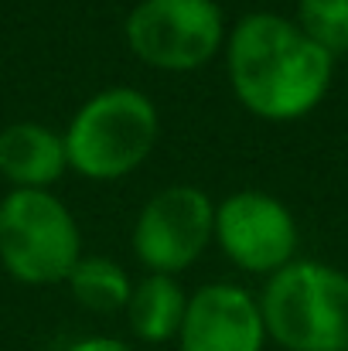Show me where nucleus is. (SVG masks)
I'll return each instance as SVG.
<instances>
[{"instance_id":"obj_1","label":"nucleus","mask_w":348,"mask_h":351,"mask_svg":"<svg viewBox=\"0 0 348 351\" xmlns=\"http://www.w3.org/2000/svg\"><path fill=\"white\" fill-rule=\"evenodd\" d=\"M226 72L235 99L266 123H294L328 96L335 58L290 17L246 14L226 38Z\"/></svg>"},{"instance_id":"obj_2","label":"nucleus","mask_w":348,"mask_h":351,"mask_svg":"<svg viewBox=\"0 0 348 351\" xmlns=\"http://www.w3.org/2000/svg\"><path fill=\"white\" fill-rule=\"evenodd\" d=\"M266 338L283 351H348V273L328 263L294 259L263 287Z\"/></svg>"},{"instance_id":"obj_3","label":"nucleus","mask_w":348,"mask_h":351,"mask_svg":"<svg viewBox=\"0 0 348 351\" xmlns=\"http://www.w3.org/2000/svg\"><path fill=\"white\" fill-rule=\"evenodd\" d=\"M157 136V106L130 86H110L86 99L62 133L69 167L89 181H119L133 174L150 157Z\"/></svg>"},{"instance_id":"obj_4","label":"nucleus","mask_w":348,"mask_h":351,"mask_svg":"<svg viewBox=\"0 0 348 351\" xmlns=\"http://www.w3.org/2000/svg\"><path fill=\"white\" fill-rule=\"evenodd\" d=\"M79 259L82 232L65 202L27 188H10L0 198V266L17 283H65Z\"/></svg>"},{"instance_id":"obj_5","label":"nucleus","mask_w":348,"mask_h":351,"mask_svg":"<svg viewBox=\"0 0 348 351\" xmlns=\"http://www.w3.org/2000/svg\"><path fill=\"white\" fill-rule=\"evenodd\" d=\"M126 48L150 69L195 72L226 48V17L216 0H140L123 24Z\"/></svg>"},{"instance_id":"obj_6","label":"nucleus","mask_w":348,"mask_h":351,"mask_svg":"<svg viewBox=\"0 0 348 351\" xmlns=\"http://www.w3.org/2000/svg\"><path fill=\"white\" fill-rule=\"evenodd\" d=\"M216 239V202L192 184L157 191L137 215L133 252L150 273L178 276Z\"/></svg>"},{"instance_id":"obj_7","label":"nucleus","mask_w":348,"mask_h":351,"mask_svg":"<svg viewBox=\"0 0 348 351\" xmlns=\"http://www.w3.org/2000/svg\"><path fill=\"white\" fill-rule=\"evenodd\" d=\"M216 242L232 266L256 276H273L297 259V219L270 191H232L216 205Z\"/></svg>"},{"instance_id":"obj_8","label":"nucleus","mask_w":348,"mask_h":351,"mask_svg":"<svg viewBox=\"0 0 348 351\" xmlns=\"http://www.w3.org/2000/svg\"><path fill=\"white\" fill-rule=\"evenodd\" d=\"M259 300L239 283H205L188 297L178 351H263Z\"/></svg>"},{"instance_id":"obj_9","label":"nucleus","mask_w":348,"mask_h":351,"mask_svg":"<svg viewBox=\"0 0 348 351\" xmlns=\"http://www.w3.org/2000/svg\"><path fill=\"white\" fill-rule=\"evenodd\" d=\"M65 171H69V154L62 133L31 119L0 130V178L10 188L48 191Z\"/></svg>"},{"instance_id":"obj_10","label":"nucleus","mask_w":348,"mask_h":351,"mask_svg":"<svg viewBox=\"0 0 348 351\" xmlns=\"http://www.w3.org/2000/svg\"><path fill=\"white\" fill-rule=\"evenodd\" d=\"M185 311H188L185 287L174 276L147 273L140 283H133V293L126 304V324L140 341L164 345V341H178Z\"/></svg>"},{"instance_id":"obj_11","label":"nucleus","mask_w":348,"mask_h":351,"mask_svg":"<svg viewBox=\"0 0 348 351\" xmlns=\"http://www.w3.org/2000/svg\"><path fill=\"white\" fill-rule=\"evenodd\" d=\"M69 290L76 297L79 307L93 311V314H116L126 311L130 293H133V280L130 273L106 259V256H82L76 263V269L69 273Z\"/></svg>"},{"instance_id":"obj_12","label":"nucleus","mask_w":348,"mask_h":351,"mask_svg":"<svg viewBox=\"0 0 348 351\" xmlns=\"http://www.w3.org/2000/svg\"><path fill=\"white\" fill-rule=\"evenodd\" d=\"M294 24L332 58L348 51V0H297Z\"/></svg>"},{"instance_id":"obj_13","label":"nucleus","mask_w":348,"mask_h":351,"mask_svg":"<svg viewBox=\"0 0 348 351\" xmlns=\"http://www.w3.org/2000/svg\"><path fill=\"white\" fill-rule=\"evenodd\" d=\"M65 351H133L126 341H119V338H82V341H76V345H69Z\"/></svg>"}]
</instances>
